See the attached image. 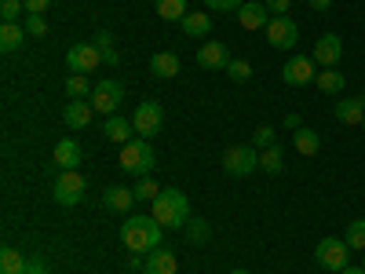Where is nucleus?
Listing matches in <instances>:
<instances>
[{"instance_id": "nucleus-24", "label": "nucleus", "mask_w": 365, "mask_h": 274, "mask_svg": "<svg viewBox=\"0 0 365 274\" xmlns=\"http://www.w3.org/2000/svg\"><path fill=\"white\" fill-rule=\"evenodd\" d=\"M22 37H26V29L19 22H4V26H0V51H19Z\"/></svg>"}, {"instance_id": "nucleus-43", "label": "nucleus", "mask_w": 365, "mask_h": 274, "mask_svg": "<svg viewBox=\"0 0 365 274\" xmlns=\"http://www.w3.org/2000/svg\"><path fill=\"white\" fill-rule=\"evenodd\" d=\"M285 128H292V132H296V128H303V125H299V117H296V113H289V117H285Z\"/></svg>"}, {"instance_id": "nucleus-12", "label": "nucleus", "mask_w": 365, "mask_h": 274, "mask_svg": "<svg viewBox=\"0 0 365 274\" xmlns=\"http://www.w3.org/2000/svg\"><path fill=\"white\" fill-rule=\"evenodd\" d=\"M66 66L70 73H91L96 66H103V55L96 51V44H73L66 51Z\"/></svg>"}, {"instance_id": "nucleus-18", "label": "nucleus", "mask_w": 365, "mask_h": 274, "mask_svg": "<svg viewBox=\"0 0 365 274\" xmlns=\"http://www.w3.org/2000/svg\"><path fill=\"white\" fill-rule=\"evenodd\" d=\"M91 117H96V106L84 103V99H70L66 110H63V121H66V128H88L91 125Z\"/></svg>"}, {"instance_id": "nucleus-2", "label": "nucleus", "mask_w": 365, "mask_h": 274, "mask_svg": "<svg viewBox=\"0 0 365 274\" xmlns=\"http://www.w3.org/2000/svg\"><path fill=\"white\" fill-rule=\"evenodd\" d=\"M150 216H154L165 230H175V227H187L190 223V198L175 191V187H165L154 201H150Z\"/></svg>"}, {"instance_id": "nucleus-10", "label": "nucleus", "mask_w": 365, "mask_h": 274, "mask_svg": "<svg viewBox=\"0 0 365 274\" xmlns=\"http://www.w3.org/2000/svg\"><path fill=\"white\" fill-rule=\"evenodd\" d=\"M314 59H307V55H289L285 59V66H282V77H285V84H292V88H303V84H314Z\"/></svg>"}, {"instance_id": "nucleus-14", "label": "nucleus", "mask_w": 365, "mask_h": 274, "mask_svg": "<svg viewBox=\"0 0 365 274\" xmlns=\"http://www.w3.org/2000/svg\"><path fill=\"white\" fill-rule=\"evenodd\" d=\"M197 66H201V70H227V66H230V51H227V44L208 41V44L197 51Z\"/></svg>"}, {"instance_id": "nucleus-3", "label": "nucleus", "mask_w": 365, "mask_h": 274, "mask_svg": "<svg viewBox=\"0 0 365 274\" xmlns=\"http://www.w3.org/2000/svg\"><path fill=\"white\" fill-rule=\"evenodd\" d=\"M120 168H125L128 176H135V179L150 176V172H154V146L135 136L132 143L120 146Z\"/></svg>"}, {"instance_id": "nucleus-45", "label": "nucleus", "mask_w": 365, "mask_h": 274, "mask_svg": "<svg viewBox=\"0 0 365 274\" xmlns=\"http://www.w3.org/2000/svg\"><path fill=\"white\" fill-rule=\"evenodd\" d=\"M230 274H249V270H230Z\"/></svg>"}, {"instance_id": "nucleus-31", "label": "nucleus", "mask_w": 365, "mask_h": 274, "mask_svg": "<svg viewBox=\"0 0 365 274\" xmlns=\"http://www.w3.org/2000/svg\"><path fill=\"white\" fill-rule=\"evenodd\" d=\"M344 241H347L351 249L365 253V220H351V223H347V230H344Z\"/></svg>"}, {"instance_id": "nucleus-20", "label": "nucleus", "mask_w": 365, "mask_h": 274, "mask_svg": "<svg viewBox=\"0 0 365 274\" xmlns=\"http://www.w3.org/2000/svg\"><path fill=\"white\" fill-rule=\"evenodd\" d=\"M103 205L110 212H128L135 205V194H132V187H106L103 191Z\"/></svg>"}, {"instance_id": "nucleus-7", "label": "nucleus", "mask_w": 365, "mask_h": 274, "mask_svg": "<svg viewBox=\"0 0 365 274\" xmlns=\"http://www.w3.org/2000/svg\"><path fill=\"white\" fill-rule=\"evenodd\" d=\"M84 191H88V183H84V176L73 168V172H58V176H55L51 198L63 205V208H70V205H77V201L84 198Z\"/></svg>"}, {"instance_id": "nucleus-21", "label": "nucleus", "mask_w": 365, "mask_h": 274, "mask_svg": "<svg viewBox=\"0 0 365 274\" xmlns=\"http://www.w3.org/2000/svg\"><path fill=\"white\" fill-rule=\"evenodd\" d=\"M150 70H154V77H161V81H172L179 73V55L175 51H158L154 59H150Z\"/></svg>"}, {"instance_id": "nucleus-42", "label": "nucleus", "mask_w": 365, "mask_h": 274, "mask_svg": "<svg viewBox=\"0 0 365 274\" xmlns=\"http://www.w3.org/2000/svg\"><path fill=\"white\" fill-rule=\"evenodd\" d=\"M311 8H314V11H329L332 0H311Z\"/></svg>"}, {"instance_id": "nucleus-26", "label": "nucleus", "mask_w": 365, "mask_h": 274, "mask_svg": "<svg viewBox=\"0 0 365 274\" xmlns=\"http://www.w3.org/2000/svg\"><path fill=\"white\" fill-rule=\"evenodd\" d=\"M158 4V15L165 19V22H182L190 11H187V0H154Z\"/></svg>"}, {"instance_id": "nucleus-8", "label": "nucleus", "mask_w": 365, "mask_h": 274, "mask_svg": "<svg viewBox=\"0 0 365 274\" xmlns=\"http://www.w3.org/2000/svg\"><path fill=\"white\" fill-rule=\"evenodd\" d=\"M267 41H270V48H278V51H292L296 41H299V26L289 15H274L267 22Z\"/></svg>"}, {"instance_id": "nucleus-46", "label": "nucleus", "mask_w": 365, "mask_h": 274, "mask_svg": "<svg viewBox=\"0 0 365 274\" xmlns=\"http://www.w3.org/2000/svg\"><path fill=\"white\" fill-rule=\"evenodd\" d=\"M361 267H365V256H361Z\"/></svg>"}, {"instance_id": "nucleus-27", "label": "nucleus", "mask_w": 365, "mask_h": 274, "mask_svg": "<svg viewBox=\"0 0 365 274\" xmlns=\"http://www.w3.org/2000/svg\"><path fill=\"white\" fill-rule=\"evenodd\" d=\"M91 44H96V51L103 55V63H106V66H117V63H120V55H117V48H113L110 29H99V34H96V41H91Z\"/></svg>"}, {"instance_id": "nucleus-41", "label": "nucleus", "mask_w": 365, "mask_h": 274, "mask_svg": "<svg viewBox=\"0 0 365 274\" xmlns=\"http://www.w3.org/2000/svg\"><path fill=\"white\" fill-rule=\"evenodd\" d=\"M26 274H48V267H44L37 256H29V267H26Z\"/></svg>"}, {"instance_id": "nucleus-33", "label": "nucleus", "mask_w": 365, "mask_h": 274, "mask_svg": "<svg viewBox=\"0 0 365 274\" xmlns=\"http://www.w3.org/2000/svg\"><path fill=\"white\" fill-rule=\"evenodd\" d=\"M227 77H230V81H237V84H245V81L252 77V66L245 63V59H230V66H227Z\"/></svg>"}, {"instance_id": "nucleus-25", "label": "nucleus", "mask_w": 365, "mask_h": 274, "mask_svg": "<svg viewBox=\"0 0 365 274\" xmlns=\"http://www.w3.org/2000/svg\"><path fill=\"white\" fill-rule=\"evenodd\" d=\"M208 29H212V19L205 11H190L187 19H182V34L187 37H208Z\"/></svg>"}, {"instance_id": "nucleus-9", "label": "nucleus", "mask_w": 365, "mask_h": 274, "mask_svg": "<svg viewBox=\"0 0 365 274\" xmlns=\"http://www.w3.org/2000/svg\"><path fill=\"white\" fill-rule=\"evenodd\" d=\"M120 99H125V84L120 81H96V91H91V106H96V113L113 117Z\"/></svg>"}, {"instance_id": "nucleus-36", "label": "nucleus", "mask_w": 365, "mask_h": 274, "mask_svg": "<svg viewBox=\"0 0 365 274\" xmlns=\"http://www.w3.org/2000/svg\"><path fill=\"white\" fill-rule=\"evenodd\" d=\"M22 11H26L22 0H4V4H0V15H4V22H15Z\"/></svg>"}, {"instance_id": "nucleus-15", "label": "nucleus", "mask_w": 365, "mask_h": 274, "mask_svg": "<svg viewBox=\"0 0 365 274\" xmlns=\"http://www.w3.org/2000/svg\"><path fill=\"white\" fill-rule=\"evenodd\" d=\"M51 158H55V165L63 168V172H73V168H81V143H73V139H58L55 143V150H51Z\"/></svg>"}, {"instance_id": "nucleus-47", "label": "nucleus", "mask_w": 365, "mask_h": 274, "mask_svg": "<svg viewBox=\"0 0 365 274\" xmlns=\"http://www.w3.org/2000/svg\"><path fill=\"white\" fill-rule=\"evenodd\" d=\"M361 128H365V121H361Z\"/></svg>"}, {"instance_id": "nucleus-37", "label": "nucleus", "mask_w": 365, "mask_h": 274, "mask_svg": "<svg viewBox=\"0 0 365 274\" xmlns=\"http://www.w3.org/2000/svg\"><path fill=\"white\" fill-rule=\"evenodd\" d=\"M201 4H205L208 11H237L245 0H201Z\"/></svg>"}, {"instance_id": "nucleus-32", "label": "nucleus", "mask_w": 365, "mask_h": 274, "mask_svg": "<svg viewBox=\"0 0 365 274\" xmlns=\"http://www.w3.org/2000/svg\"><path fill=\"white\" fill-rule=\"evenodd\" d=\"M132 194H135V201H154V198L161 194V187H158V183L150 179V176H143L135 187H132Z\"/></svg>"}, {"instance_id": "nucleus-6", "label": "nucleus", "mask_w": 365, "mask_h": 274, "mask_svg": "<svg viewBox=\"0 0 365 274\" xmlns=\"http://www.w3.org/2000/svg\"><path fill=\"white\" fill-rule=\"evenodd\" d=\"M132 125H135V136L139 139H154V136H161V128H165V110H161V103H139L135 106V113H132Z\"/></svg>"}, {"instance_id": "nucleus-22", "label": "nucleus", "mask_w": 365, "mask_h": 274, "mask_svg": "<svg viewBox=\"0 0 365 274\" xmlns=\"http://www.w3.org/2000/svg\"><path fill=\"white\" fill-rule=\"evenodd\" d=\"M29 267V256H22L19 249H0V274H26Z\"/></svg>"}, {"instance_id": "nucleus-13", "label": "nucleus", "mask_w": 365, "mask_h": 274, "mask_svg": "<svg viewBox=\"0 0 365 274\" xmlns=\"http://www.w3.org/2000/svg\"><path fill=\"white\" fill-rule=\"evenodd\" d=\"M237 22H241V29H267V22H270V11H267V4L263 0H245V4L237 8Z\"/></svg>"}, {"instance_id": "nucleus-23", "label": "nucleus", "mask_w": 365, "mask_h": 274, "mask_svg": "<svg viewBox=\"0 0 365 274\" xmlns=\"http://www.w3.org/2000/svg\"><path fill=\"white\" fill-rule=\"evenodd\" d=\"M292 143H296V150H299L303 158H314L318 150H322V139H318V132H314V128H296Z\"/></svg>"}, {"instance_id": "nucleus-17", "label": "nucleus", "mask_w": 365, "mask_h": 274, "mask_svg": "<svg viewBox=\"0 0 365 274\" xmlns=\"http://www.w3.org/2000/svg\"><path fill=\"white\" fill-rule=\"evenodd\" d=\"M103 136H106L110 143H117V146H125V143H132V139H135V125H132L128 117L113 113V117H106V125H103Z\"/></svg>"}, {"instance_id": "nucleus-5", "label": "nucleus", "mask_w": 365, "mask_h": 274, "mask_svg": "<svg viewBox=\"0 0 365 274\" xmlns=\"http://www.w3.org/2000/svg\"><path fill=\"white\" fill-rule=\"evenodd\" d=\"M314 260H318L322 270H336L340 274L347 267V260H351V245L344 238H322L318 249H314Z\"/></svg>"}, {"instance_id": "nucleus-16", "label": "nucleus", "mask_w": 365, "mask_h": 274, "mask_svg": "<svg viewBox=\"0 0 365 274\" xmlns=\"http://www.w3.org/2000/svg\"><path fill=\"white\" fill-rule=\"evenodd\" d=\"M179 270V260H175V253L172 249H154L146 260H143V274H175Z\"/></svg>"}, {"instance_id": "nucleus-39", "label": "nucleus", "mask_w": 365, "mask_h": 274, "mask_svg": "<svg viewBox=\"0 0 365 274\" xmlns=\"http://www.w3.org/2000/svg\"><path fill=\"white\" fill-rule=\"evenodd\" d=\"M263 4H267V11H274V15H289L292 0H263Z\"/></svg>"}, {"instance_id": "nucleus-40", "label": "nucleus", "mask_w": 365, "mask_h": 274, "mask_svg": "<svg viewBox=\"0 0 365 274\" xmlns=\"http://www.w3.org/2000/svg\"><path fill=\"white\" fill-rule=\"evenodd\" d=\"M22 4H26L29 15H44V11L51 8V0H22Z\"/></svg>"}, {"instance_id": "nucleus-11", "label": "nucleus", "mask_w": 365, "mask_h": 274, "mask_svg": "<svg viewBox=\"0 0 365 274\" xmlns=\"http://www.w3.org/2000/svg\"><path fill=\"white\" fill-rule=\"evenodd\" d=\"M340 59H344V41H340L336 34H322V37L314 41V63H318V66L336 70Z\"/></svg>"}, {"instance_id": "nucleus-4", "label": "nucleus", "mask_w": 365, "mask_h": 274, "mask_svg": "<svg viewBox=\"0 0 365 274\" xmlns=\"http://www.w3.org/2000/svg\"><path fill=\"white\" fill-rule=\"evenodd\" d=\"M223 168H227V176H234V179L252 176V172L259 168V154H256V146H245V143L227 146V150H223Z\"/></svg>"}, {"instance_id": "nucleus-44", "label": "nucleus", "mask_w": 365, "mask_h": 274, "mask_svg": "<svg viewBox=\"0 0 365 274\" xmlns=\"http://www.w3.org/2000/svg\"><path fill=\"white\" fill-rule=\"evenodd\" d=\"M340 274H365V267H351V263H347V267H344Z\"/></svg>"}, {"instance_id": "nucleus-29", "label": "nucleus", "mask_w": 365, "mask_h": 274, "mask_svg": "<svg viewBox=\"0 0 365 274\" xmlns=\"http://www.w3.org/2000/svg\"><path fill=\"white\" fill-rule=\"evenodd\" d=\"M66 91H70V99H84V96L96 91V84L88 81V73H70L66 77Z\"/></svg>"}, {"instance_id": "nucleus-1", "label": "nucleus", "mask_w": 365, "mask_h": 274, "mask_svg": "<svg viewBox=\"0 0 365 274\" xmlns=\"http://www.w3.org/2000/svg\"><path fill=\"white\" fill-rule=\"evenodd\" d=\"M120 241H125V249L128 253H154L161 249V241H165V227L154 220V216H128L125 223H120Z\"/></svg>"}, {"instance_id": "nucleus-30", "label": "nucleus", "mask_w": 365, "mask_h": 274, "mask_svg": "<svg viewBox=\"0 0 365 274\" xmlns=\"http://www.w3.org/2000/svg\"><path fill=\"white\" fill-rule=\"evenodd\" d=\"M259 168H263L267 176H278V172L285 168V158H282V146H270V150H263V158H259Z\"/></svg>"}, {"instance_id": "nucleus-35", "label": "nucleus", "mask_w": 365, "mask_h": 274, "mask_svg": "<svg viewBox=\"0 0 365 274\" xmlns=\"http://www.w3.org/2000/svg\"><path fill=\"white\" fill-rule=\"evenodd\" d=\"M208 234H212V230H208V223H205V220H190V223H187V238H190V245H201V241H208Z\"/></svg>"}, {"instance_id": "nucleus-19", "label": "nucleus", "mask_w": 365, "mask_h": 274, "mask_svg": "<svg viewBox=\"0 0 365 274\" xmlns=\"http://www.w3.org/2000/svg\"><path fill=\"white\" fill-rule=\"evenodd\" d=\"M332 117L340 121V125H361L365 121V96H351V99H340Z\"/></svg>"}, {"instance_id": "nucleus-28", "label": "nucleus", "mask_w": 365, "mask_h": 274, "mask_svg": "<svg viewBox=\"0 0 365 274\" xmlns=\"http://www.w3.org/2000/svg\"><path fill=\"white\" fill-rule=\"evenodd\" d=\"M314 84H318L322 91H329V96H336V91H344V84H347V81H344V73H340V70H322V73L314 77Z\"/></svg>"}, {"instance_id": "nucleus-34", "label": "nucleus", "mask_w": 365, "mask_h": 274, "mask_svg": "<svg viewBox=\"0 0 365 274\" xmlns=\"http://www.w3.org/2000/svg\"><path fill=\"white\" fill-rule=\"evenodd\" d=\"M22 29H26L29 37H44V34H48V22H44V15H29V11H26Z\"/></svg>"}, {"instance_id": "nucleus-38", "label": "nucleus", "mask_w": 365, "mask_h": 274, "mask_svg": "<svg viewBox=\"0 0 365 274\" xmlns=\"http://www.w3.org/2000/svg\"><path fill=\"white\" fill-rule=\"evenodd\" d=\"M256 146H259V150H270V146H274V128H270V125H259V128H256Z\"/></svg>"}]
</instances>
